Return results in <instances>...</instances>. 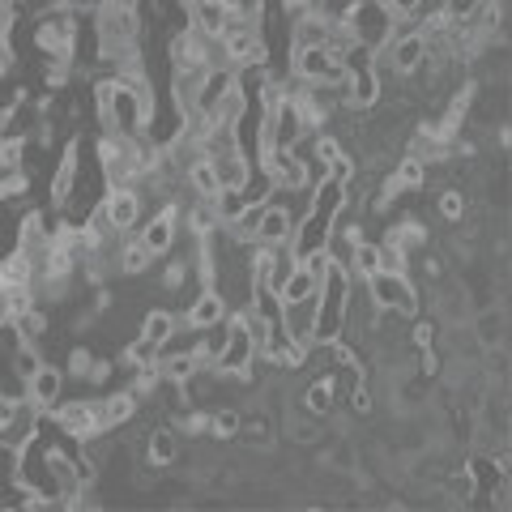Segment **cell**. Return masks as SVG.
<instances>
[{"mask_svg": "<svg viewBox=\"0 0 512 512\" xmlns=\"http://www.w3.org/2000/svg\"><path fill=\"white\" fill-rule=\"evenodd\" d=\"M363 286H367V295H372L376 312H397L406 320H414L423 312V291L414 286L410 274H389V269H376V274L363 278Z\"/></svg>", "mask_w": 512, "mask_h": 512, "instance_id": "cell-1", "label": "cell"}, {"mask_svg": "<svg viewBox=\"0 0 512 512\" xmlns=\"http://www.w3.org/2000/svg\"><path fill=\"white\" fill-rule=\"evenodd\" d=\"M346 30L355 35L359 47L380 52V47L393 39V30H397V13L384 5V0H355V9L346 13Z\"/></svg>", "mask_w": 512, "mask_h": 512, "instance_id": "cell-2", "label": "cell"}, {"mask_svg": "<svg viewBox=\"0 0 512 512\" xmlns=\"http://www.w3.org/2000/svg\"><path fill=\"white\" fill-rule=\"evenodd\" d=\"M180 231H184L180 205H158V210H150L146 218H141L137 239L146 244V252L154 256V261H163V256L175 248V239H180Z\"/></svg>", "mask_w": 512, "mask_h": 512, "instance_id": "cell-3", "label": "cell"}, {"mask_svg": "<svg viewBox=\"0 0 512 512\" xmlns=\"http://www.w3.org/2000/svg\"><path fill=\"white\" fill-rule=\"evenodd\" d=\"M103 214L111 222V231L116 235H133L141 227V218L150 214V201L141 197V192L133 184H124V188H107V197H103Z\"/></svg>", "mask_w": 512, "mask_h": 512, "instance_id": "cell-4", "label": "cell"}, {"mask_svg": "<svg viewBox=\"0 0 512 512\" xmlns=\"http://www.w3.org/2000/svg\"><path fill=\"white\" fill-rule=\"evenodd\" d=\"M39 423H43V414L35 410V402H30V397H13L5 419H0V448H13V453H18L26 440L39 436Z\"/></svg>", "mask_w": 512, "mask_h": 512, "instance_id": "cell-5", "label": "cell"}, {"mask_svg": "<svg viewBox=\"0 0 512 512\" xmlns=\"http://www.w3.org/2000/svg\"><path fill=\"white\" fill-rule=\"evenodd\" d=\"M64 389H69V376H64V367L52 363V359H43L35 372L26 376L22 397H30V402H35V410L47 414V410H56V402L64 397Z\"/></svg>", "mask_w": 512, "mask_h": 512, "instance_id": "cell-6", "label": "cell"}, {"mask_svg": "<svg viewBox=\"0 0 512 512\" xmlns=\"http://www.w3.org/2000/svg\"><path fill=\"white\" fill-rule=\"evenodd\" d=\"M278 325H282V333H286V342L299 346V350H308V346L316 342V295L282 303Z\"/></svg>", "mask_w": 512, "mask_h": 512, "instance_id": "cell-7", "label": "cell"}, {"mask_svg": "<svg viewBox=\"0 0 512 512\" xmlns=\"http://www.w3.org/2000/svg\"><path fill=\"white\" fill-rule=\"evenodd\" d=\"M94 406H99V431H120L137 419V410H141V397L133 389H111L107 397H94Z\"/></svg>", "mask_w": 512, "mask_h": 512, "instance_id": "cell-8", "label": "cell"}, {"mask_svg": "<svg viewBox=\"0 0 512 512\" xmlns=\"http://www.w3.org/2000/svg\"><path fill=\"white\" fill-rule=\"evenodd\" d=\"M291 235H295V218H291V210H286V205H282L278 197H269L261 222H256L252 244H261V248H278V244H291Z\"/></svg>", "mask_w": 512, "mask_h": 512, "instance_id": "cell-9", "label": "cell"}, {"mask_svg": "<svg viewBox=\"0 0 512 512\" xmlns=\"http://www.w3.org/2000/svg\"><path fill=\"white\" fill-rule=\"evenodd\" d=\"M180 316H184L188 329H210V325H218V320H227L231 312H227V303H222V295L214 291V286H201V291L180 308Z\"/></svg>", "mask_w": 512, "mask_h": 512, "instance_id": "cell-10", "label": "cell"}, {"mask_svg": "<svg viewBox=\"0 0 512 512\" xmlns=\"http://www.w3.org/2000/svg\"><path fill=\"white\" fill-rule=\"evenodd\" d=\"M180 457H184V431L175 423H158L146 436V461H150V466H158V470H167Z\"/></svg>", "mask_w": 512, "mask_h": 512, "instance_id": "cell-11", "label": "cell"}, {"mask_svg": "<svg viewBox=\"0 0 512 512\" xmlns=\"http://www.w3.org/2000/svg\"><path fill=\"white\" fill-rule=\"evenodd\" d=\"M180 325H184V316L175 312L171 303H150V308L141 312V320H137V338L150 342V346H163Z\"/></svg>", "mask_w": 512, "mask_h": 512, "instance_id": "cell-12", "label": "cell"}, {"mask_svg": "<svg viewBox=\"0 0 512 512\" xmlns=\"http://www.w3.org/2000/svg\"><path fill=\"white\" fill-rule=\"evenodd\" d=\"M295 393H299V402H303V410H308L312 419H329V414L338 410V389H333L329 376H308Z\"/></svg>", "mask_w": 512, "mask_h": 512, "instance_id": "cell-13", "label": "cell"}, {"mask_svg": "<svg viewBox=\"0 0 512 512\" xmlns=\"http://www.w3.org/2000/svg\"><path fill=\"white\" fill-rule=\"evenodd\" d=\"M231 90H235V69H205V82H201V94H197V111H192V116L210 120V111L227 99Z\"/></svg>", "mask_w": 512, "mask_h": 512, "instance_id": "cell-14", "label": "cell"}, {"mask_svg": "<svg viewBox=\"0 0 512 512\" xmlns=\"http://www.w3.org/2000/svg\"><path fill=\"white\" fill-rule=\"evenodd\" d=\"M210 167H214V175H218V188H227V192H239V188H244L248 171H252V163H248V154H244V150L218 154V158H210Z\"/></svg>", "mask_w": 512, "mask_h": 512, "instance_id": "cell-15", "label": "cell"}, {"mask_svg": "<svg viewBox=\"0 0 512 512\" xmlns=\"http://www.w3.org/2000/svg\"><path fill=\"white\" fill-rule=\"evenodd\" d=\"M154 256L146 252V244H141V239H120V261H116V269H120V274L124 278H150L154 274Z\"/></svg>", "mask_w": 512, "mask_h": 512, "instance_id": "cell-16", "label": "cell"}, {"mask_svg": "<svg viewBox=\"0 0 512 512\" xmlns=\"http://www.w3.org/2000/svg\"><path fill=\"white\" fill-rule=\"evenodd\" d=\"M329 26L333 22H325L320 13H303V18L291 22V47H325Z\"/></svg>", "mask_w": 512, "mask_h": 512, "instance_id": "cell-17", "label": "cell"}, {"mask_svg": "<svg viewBox=\"0 0 512 512\" xmlns=\"http://www.w3.org/2000/svg\"><path fill=\"white\" fill-rule=\"evenodd\" d=\"M316 286H320V282L308 274V269L295 265L291 274H286V282L278 286V299H282V303H291V299H308V295H316Z\"/></svg>", "mask_w": 512, "mask_h": 512, "instance_id": "cell-18", "label": "cell"}, {"mask_svg": "<svg viewBox=\"0 0 512 512\" xmlns=\"http://www.w3.org/2000/svg\"><path fill=\"white\" fill-rule=\"evenodd\" d=\"M487 0H444V22L453 26H474V18L483 13Z\"/></svg>", "mask_w": 512, "mask_h": 512, "instance_id": "cell-19", "label": "cell"}, {"mask_svg": "<svg viewBox=\"0 0 512 512\" xmlns=\"http://www.w3.org/2000/svg\"><path fill=\"white\" fill-rule=\"evenodd\" d=\"M325 461H329L333 470H342V474H355L359 453H355V444H350V440H333V448L325 453Z\"/></svg>", "mask_w": 512, "mask_h": 512, "instance_id": "cell-20", "label": "cell"}, {"mask_svg": "<svg viewBox=\"0 0 512 512\" xmlns=\"http://www.w3.org/2000/svg\"><path fill=\"white\" fill-rule=\"evenodd\" d=\"M350 9H355V0H312V13H320L325 22H346Z\"/></svg>", "mask_w": 512, "mask_h": 512, "instance_id": "cell-21", "label": "cell"}, {"mask_svg": "<svg viewBox=\"0 0 512 512\" xmlns=\"http://www.w3.org/2000/svg\"><path fill=\"white\" fill-rule=\"evenodd\" d=\"M18 5H13V0H0V43H9V35L13 30H18Z\"/></svg>", "mask_w": 512, "mask_h": 512, "instance_id": "cell-22", "label": "cell"}]
</instances>
